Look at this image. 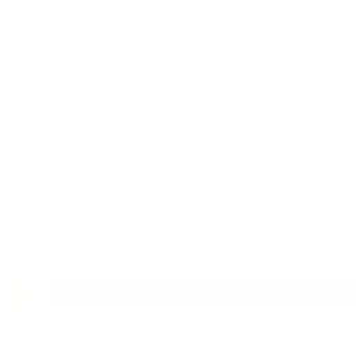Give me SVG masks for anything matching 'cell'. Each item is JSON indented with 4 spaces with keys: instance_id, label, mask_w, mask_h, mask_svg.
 Wrapping results in <instances>:
<instances>
[]
</instances>
